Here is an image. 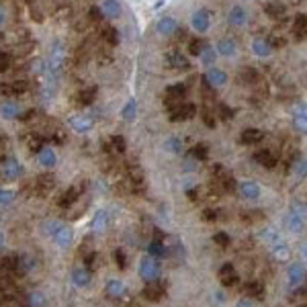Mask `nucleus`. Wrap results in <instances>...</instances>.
Returning <instances> with one entry per match:
<instances>
[{"label": "nucleus", "mask_w": 307, "mask_h": 307, "mask_svg": "<svg viewBox=\"0 0 307 307\" xmlns=\"http://www.w3.org/2000/svg\"><path fill=\"white\" fill-rule=\"evenodd\" d=\"M64 64H66V47H64L61 41H55L51 45L47 61H45V72L53 74V76H59L61 70H64Z\"/></svg>", "instance_id": "1"}, {"label": "nucleus", "mask_w": 307, "mask_h": 307, "mask_svg": "<svg viewBox=\"0 0 307 307\" xmlns=\"http://www.w3.org/2000/svg\"><path fill=\"white\" fill-rule=\"evenodd\" d=\"M139 276L149 283V281H158L160 279V264H158V258L154 256H143L141 262H139Z\"/></svg>", "instance_id": "2"}, {"label": "nucleus", "mask_w": 307, "mask_h": 307, "mask_svg": "<svg viewBox=\"0 0 307 307\" xmlns=\"http://www.w3.org/2000/svg\"><path fill=\"white\" fill-rule=\"evenodd\" d=\"M21 174H23V166L19 164L17 158L7 156V158L0 160V176H3L5 180H17Z\"/></svg>", "instance_id": "3"}, {"label": "nucleus", "mask_w": 307, "mask_h": 307, "mask_svg": "<svg viewBox=\"0 0 307 307\" xmlns=\"http://www.w3.org/2000/svg\"><path fill=\"white\" fill-rule=\"evenodd\" d=\"M68 125L76 133H88L92 127H95V117H92L90 113H78V115H72L68 119Z\"/></svg>", "instance_id": "4"}, {"label": "nucleus", "mask_w": 307, "mask_h": 307, "mask_svg": "<svg viewBox=\"0 0 307 307\" xmlns=\"http://www.w3.org/2000/svg\"><path fill=\"white\" fill-rule=\"evenodd\" d=\"M203 80H205V84H207L209 88L217 90V88H223V86L227 84V74H225L221 68H215V66H211V68H207V72H205Z\"/></svg>", "instance_id": "5"}, {"label": "nucleus", "mask_w": 307, "mask_h": 307, "mask_svg": "<svg viewBox=\"0 0 307 307\" xmlns=\"http://www.w3.org/2000/svg\"><path fill=\"white\" fill-rule=\"evenodd\" d=\"M29 90V84L25 80H13V82H3L0 84V95L7 97V99H15L21 97Z\"/></svg>", "instance_id": "6"}, {"label": "nucleus", "mask_w": 307, "mask_h": 307, "mask_svg": "<svg viewBox=\"0 0 307 307\" xmlns=\"http://www.w3.org/2000/svg\"><path fill=\"white\" fill-rule=\"evenodd\" d=\"M293 127L297 133L307 135V105L305 103H297L293 107Z\"/></svg>", "instance_id": "7"}, {"label": "nucleus", "mask_w": 307, "mask_h": 307, "mask_svg": "<svg viewBox=\"0 0 307 307\" xmlns=\"http://www.w3.org/2000/svg\"><path fill=\"white\" fill-rule=\"evenodd\" d=\"M53 189H55V176L53 174H39L35 184H33V191H35L37 197H47Z\"/></svg>", "instance_id": "8"}, {"label": "nucleus", "mask_w": 307, "mask_h": 307, "mask_svg": "<svg viewBox=\"0 0 307 307\" xmlns=\"http://www.w3.org/2000/svg\"><path fill=\"white\" fill-rule=\"evenodd\" d=\"M191 27L197 31V33H207L209 27H211V13L205 9H199L193 13L191 17Z\"/></svg>", "instance_id": "9"}, {"label": "nucleus", "mask_w": 307, "mask_h": 307, "mask_svg": "<svg viewBox=\"0 0 307 307\" xmlns=\"http://www.w3.org/2000/svg\"><path fill=\"white\" fill-rule=\"evenodd\" d=\"M164 59H166L168 68H172V70H189V68H191V61H189V57L184 55L182 51H178V49L168 51Z\"/></svg>", "instance_id": "10"}, {"label": "nucleus", "mask_w": 307, "mask_h": 307, "mask_svg": "<svg viewBox=\"0 0 307 307\" xmlns=\"http://www.w3.org/2000/svg\"><path fill=\"white\" fill-rule=\"evenodd\" d=\"M227 23H229L232 27H236V29H242V27L248 25V13H246L244 7L236 5V7H232L229 13H227Z\"/></svg>", "instance_id": "11"}, {"label": "nucleus", "mask_w": 307, "mask_h": 307, "mask_svg": "<svg viewBox=\"0 0 307 307\" xmlns=\"http://www.w3.org/2000/svg\"><path fill=\"white\" fill-rule=\"evenodd\" d=\"M195 105H191V103H178L174 109H170V121H187V119H191L193 115H195Z\"/></svg>", "instance_id": "12"}, {"label": "nucleus", "mask_w": 307, "mask_h": 307, "mask_svg": "<svg viewBox=\"0 0 307 307\" xmlns=\"http://www.w3.org/2000/svg\"><path fill=\"white\" fill-rule=\"evenodd\" d=\"M156 33L162 37H172L174 33H178V21L172 17H162L156 23Z\"/></svg>", "instance_id": "13"}, {"label": "nucleus", "mask_w": 307, "mask_h": 307, "mask_svg": "<svg viewBox=\"0 0 307 307\" xmlns=\"http://www.w3.org/2000/svg\"><path fill=\"white\" fill-rule=\"evenodd\" d=\"M37 162L43 166V168H53L55 164H57V154H55V149L51 147V145H43L39 151H37Z\"/></svg>", "instance_id": "14"}, {"label": "nucleus", "mask_w": 307, "mask_h": 307, "mask_svg": "<svg viewBox=\"0 0 307 307\" xmlns=\"http://www.w3.org/2000/svg\"><path fill=\"white\" fill-rule=\"evenodd\" d=\"M164 285L160 283V281H149V283H145V287H143V291H141V295L147 299V301H160L162 297H164Z\"/></svg>", "instance_id": "15"}, {"label": "nucleus", "mask_w": 307, "mask_h": 307, "mask_svg": "<svg viewBox=\"0 0 307 307\" xmlns=\"http://www.w3.org/2000/svg\"><path fill=\"white\" fill-rule=\"evenodd\" d=\"M99 11H101V15L105 19H117V17H121L123 7H121L119 0H103L101 7H99Z\"/></svg>", "instance_id": "16"}, {"label": "nucleus", "mask_w": 307, "mask_h": 307, "mask_svg": "<svg viewBox=\"0 0 307 307\" xmlns=\"http://www.w3.org/2000/svg\"><path fill=\"white\" fill-rule=\"evenodd\" d=\"M215 51H217V55H223V57H234L238 53V43L232 37H221L217 41V45H215Z\"/></svg>", "instance_id": "17"}, {"label": "nucleus", "mask_w": 307, "mask_h": 307, "mask_svg": "<svg viewBox=\"0 0 307 307\" xmlns=\"http://www.w3.org/2000/svg\"><path fill=\"white\" fill-rule=\"evenodd\" d=\"M252 53L256 55V57H270L272 55V45H270V41L268 39H264V37H254L252 39Z\"/></svg>", "instance_id": "18"}, {"label": "nucleus", "mask_w": 307, "mask_h": 307, "mask_svg": "<svg viewBox=\"0 0 307 307\" xmlns=\"http://www.w3.org/2000/svg\"><path fill=\"white\" fill-rule=\"evenodd\" d=\"M238 191H240V197H242V199H250V201H254V199L260 197V187H258L256 182H252V180H244L240 187H238Z\"/></svg>", "instance_id": "19"}, {"label": "nucleus", "mask_w": 307, "mask_h": 307, "mask_svg": "<svg viewBox=\"0 0 307 307\" xmlns=\"http://www.w3.org/2000/svg\"><path fill=\"white\" fill-rule=\"evenodd\" d=\"M53 240H55V244L59 246V248H68V246L74 242V232H72V227L61 225V227L55 232Z\"/></svg>", "instance_id": "20"}, {"label": "nucleus", "mask_w": 307, "mask_h": 307, "mask_svg": "<svg viewBox=\"0 0 307 307\" xmlns=\"http://www.w3.org/2000/svg\"><path fill=\"white\" fill-rule=\"evenodd\" d=\"M97 95H99V88L97 86H86V88H82L78 95H76V103L82 105V107L92 105V103H95V99H97Z\"/></svg>", "instance_id": "21"}, {"label": "nucleus", "mask_w": 307, "mask_h": 307, "mask_svg": "<svg viewBox=\"0 0 307 307\" xmlns=\"http://www.w3.org/2000/svg\"><path fill=\"white\" fill-rule=\"evenodd\" d=\"M0 115H3L5 119H9V121H13V119H21V107H19L15 101L7 99L3 105H0Z\"/></svg>", "instance_id": "22"}, {"label": "nucleus", "mask_w": 307, "mask_h": 307, "mask_svg": "<svg viewBox=\"0 0 307 307\" xmlns=\"http://www.w3.org/2000/svg\"><path fill=\"white\" fill-rule=\"evenodd\" d=\"M147 254L154 256V258H164V256H168V248L164 246V242H162L160 236L147 244Z\"/></svg>", "instance_id": "23"}, {"label": "nucleus", "mask_w": 307, "mask_h": 307, "mask_svg": "<svg viewBox=\"0 0 307 307\" xmlns=\"http://www.w3.org/2000/svg\"><path fill=\"white\" fill-rule=\"evenodd\" d=\"M72 283L76 285V287H88V283H90V270L86 268V266H78V268H74L72 270Z\"/></svg>", "instance_id": "24"}, {"label": "nucleus", "mask_w": 307, "mask_h": 307, "mask_svg": "<svg viewBox=\"0 0 307 307\" xmlns=\"http://www.w3.org/2000/svg\"><path fill=\"white\" fill-rule=\"evenodd\" d=\"M219 279H221V285H223V287H234V285L238 283L236 268H234L232 264L221 266V270H219Z\"/></svg>", "instance_id": "25"}, {"label": "nucleus", "mask_w": 307, "mask_h": 307, "mask_svg": "<svg viewBox=\"0 0 307 307\" xmlns=\"http://www.w3.org/2000/svg\"><path fill=\"white\" fill-rule=\"evenodd\" d=\"M285 227H287L291 234H301V232L305 229V223H303V219L299 217L297 213H289L287 217H285Z\"/></svg>", "instance_id": "26"}, {"label": "nucleus", "mask_w": 307, "mask_h": 307, "mask_svg": "<svg viewBox=\"0 0 307 307\" xmlns=\"http://www.w3.org/2000/svg\"><path fill=\"white\" fill-rule=\"evenodd\" d=\"M107 225H109V213L103 211V209L97 211V213H95V217H92V221H90V227L95 229V232H105Z\"/></svg>", "instance_id": "27"}, {"label": "nucleus", "mask_w": 307, "mask_h": 307, "mask_svg": "<svg viewBox=\"0 0 307 307\" xmlns=\"http://www.w3.org/2000/svg\"><path fill=\"white\" fill-rule=\"evenodd\" d=\"M254 162L260 164V166H264V168H274L276 158L272 156V151L262 149V151H256V154H254Z\"/></svg>", "instance_id": "28"}, {"label": "nucleus", "mask_w": 307, "mask_h": 307, "mask_svg": "<svg viewBox=\"0 0 307 307\" xmlns=\"http://www.w3.org/2000/svg\"><path fill=\"white\" fill-rule=\"evenodd\" d=\"M303 279H305V268L301 264H293L289 268V285L291 287H299L303 283Z\"/></svg>", "instance_id": "29"}, {"label": "nucleus", "mask_w": 307, "mask_h": 307, "mask_svg": "<svg viewBox=\"0 0 307 307\" xmlns=\"http://www.w3.org/2000/svg\"><path fill=\"white\" fill-rule=\"evenodd\" d=\"M78 197H80V189H78V187H70L64 195L59 197L57 205H59V207H70V205H74V203L78 201Z\"/></svg>", "instance_id": "30"}, {"label": "nucleus", "mask_w": 307, "mask_h": 307, "mask_svg": "<svg viewBox=\"0 0 307 307\" xmlns=\"http://www.w3.org/2000/svg\"><path fill=\"white\" fill-rule=\"evenodd\" d=\"M135 115H137V101L131 97L125 105H123V109H121V119L123 121H133Z\"/></svg>", "instance_id": "31"}, {"label": "nucleus", "mask_w": 307, "mask_h": 307, "mask_svg": "<svg viewBox=\"0 0 307 307\" xmlns=\"http://www.w3.org/2000/svg\"><path fill=\"white\" fill-rule=\"evenodd\" d=\"M107 295L113 297V299L123 297V295H125V285H123L121 281H117V279H111L107 283Z\"/></svg>", "instance_id": "32"}, {"label": "nucleus", "mask_w": 307, "mask_h": 307, "mask_svg": "<svg viewBox=\"0 0 307 307\" xmlns=\"http://www.w3.org/2000/svg\"><path fill=\"white\" fill-rule=\"evenodd\" d=\"M244 295L256 297V299H262V297H264V287H262V283H258V281L246 283V287H244Z\"/></svg>", "instance_id": "33"}, {"label": "nucleus", "mask_w": 307, "mask_h": 307, "mask_svg": "<svg viewBox=\"0 0 307 307\" xmlns=\"http://www.w3.org/2000/svg\"><path fill=\"white\" fill-rule=\"evenodd\" d=\"M262 137H264V133L260 131V129H246L244 133H242V143H248V145H254V143H258V141H262Z\"/></svg>", "instance_id": "34"}, {"label": "nucleus", "mask_w": 307, "mask_h": 307, "mask_svg": "<svg viewBox=\"0 0 307 307\" xmlns=\"http://www.w3.org/2000/svg\"><path fill=\"white\" fill-rule=\"evenodd\" d=\"M197 57H199V59L203 61L205 66H209V68H211V66L215 64V59H217V51H215V49H213L211 45H205V47L201 49V53H199Z\"/></svg>", "instance_id": "35"}, {"label": "nucleus", "mask_w": 307, "mask_h": 307, "mask_svg": "<svg viewBox=\"0 0 307 307\" xmlns=\"http://www.w3.org/2000/svg\"><path fill=\"white\" fill-rule=\"evenodd\" d=\"M264 13L272 19H279V17L285 15V7L279 3V0H270V3H266V7H264Z\"/></svg>", "instance_id": "36"}, {"label": "nucleus", "mask_w": 307, "mask_h": 307, "mask_svg": "<svg viewBox=\"0 0 307 307\" xmlns=\"http://www.w3.org/2000/svg\"><path fill=\"white\" fill-rule=\"evenodd\" d=\"M45 303H47V299L41 291H31L27 295V307H45Z\"/></svg>", "instance_id": "37"}, {"label": "nucleus", "mask_w": 307, "mask_h": 307, "mask_svg": "<svg viewBox=\"0 0 307 307\" xmlns=\"http://www.w3.org/2000/svg\"><path fill=\"white\" fill-rule=\"evenodd\" d=\"M293 33H295L299 39L307 35V17H305V15H299V17L295 19V23H293Z\"/></svg>", "instance_id": "38"}, {"label": "nucleus", "mask_w": 307, "mask_h": 307, "mask_svg": "<svg viewBox=\"0 0 307 307\" xmlns=\"http://www.w3.org/2000/svg\"><path fill=\"white\" fill-rule=\"evenodd\" d=\"M27 145H29L31 151L37 154V151L45 145V139H43V135H39V133H31V135L27 137Z\"/></svg>", "instance_id": "39"}, {"label": "nucleus", "mask_w": 307, "mask_h": 307, "mask_svg": "<svg viewBox=\"0 0 307 307\" xmlns=\"http://www.w3.org/2000/svg\"><path fill=\"white\" fill-rule=\"evenodd\" d=\"M207 156H209V147L205 143H197V145L191 147V158H195L197 162L207 160Z\"/></svg>", "instance_id": "40"}, {"label": "nucleus", "mask_w": 307, "mask_h": 307, "mask_svg": "<svg viewBox=\"0 0 307 307\" xmlns=\"http://www.w3.org/2000/svg\"><path fill=\"white\" fill-rule=\"evenodd\" d=\"M103 39L109 43V45H117L119 43V31L115 27H105L103 29Z\"/></svg>", "instance_id": "41"}, {"label": "nucleus", "mask_w": 307, "mask_h": 307, "mask_svg": "<svg viewBox=\"0 0 307 307\" xmlns=\"http://www.w3.org/2000/svg\"><path fill=\"white\" fill-rule=\"evenodd\" d=\"M61 225H64V223H61V221H57V219H47V221H43V234H47V236H55V232L61 227Z\"/></svg>", "instance_id": "42"}, {"label": "nucleus", "mask_w": 307, "mask_h": 307, "mask_svg": "<svg viewBox=\"0 0 307 307\" xmlns=\"http://www.w3.org/2000/svg\"><path fill=\"white\" fill-rule=\"evenodd\" d=\"M164 149L166 151H172V154H180L182 151V141L178 137H168L164 141Z\"/></svg>", "instance_id": "43"}, {"label": "nucleus", "mask_w": 307, "mask_h": 307, "mask_svg": "<svg viewBox=\"0 0 307 307\" xmlns=\"http://www.w3.org/2000/svg\"><path fill=\"white\" fill-rule=\"evenodd\" d=\"M109 143H111V149H115L117 154H123V151H125V147H127L125 137H123V135H113Z\"/></svg>", "instance_id": "44"}, {"label": "nucleus", "mask_w": 307, "mask_h": 307, "mask_svg": "<svg viewBox=\"0 0 307 307\" xmlns=\"http://www.w3.org/2000/svg\"><path fill=\"white\" fill-rule=\"evenodd\" d=\"M13 66V53L0 51V72H9Z\"/></svg>", "instance_id": "45"}, {"label": "nucleus", "mask_w": 307, "mask_h": 307, "mask_svg": "<svg viewBox=\"0 0 307 307\" xmlns=\"http://www.w3.org/2000/svg\"><path fill=\"white\" fill-rule=\"evenodd\" d=\"M293 174L295 176H307V160L305 158H299L293 162Z\"/></svg>", "instance_id": "46"}, {"label": "nucleus", "mask_w": 307, "mask_h": 307, "mask_svg": "<svg viewBox=\"0 0 307 307\" xmlns=\"http://www.w3.org/2000/svg\"><path fill=\"white\" fill-rule=\"evenodd\" d=\"M15 201V193L13 191H7V189H0V207H7Z\"/></svg>", "instance_id": "47"}, {"label": "nucleus", "mask_w": 307, "mask_h": 307, "mask_svg": "<svg viewBox=\"0 0 307 307\" xmlns=\"http://www.w3.org/2000/svg\"><path fill=\"white\" fill-rule=\"evenodd\" d=\"M205 45H207L205 41H201V39H193V41L189 43V51H191V55H199L201 49H203Z\"/></svg>", "instance_id": "48"}, {"label": "nucleus", "mask_w": 307, "mask_h": 307, "mask_svg": "<svg viewBox=\"0 0 307 307\" xmlns=\"http://www.w3.org/2000/svg\"><path fill=\"white\" fill-rule=\"evenodd\" d=\"M213 242L217 244V246H223V248H225V246H229V236L223 234V232H217V234L213 236Z\"/></svg>", "instance_id": "49"}, {"label": "nucleus", "mask_w": 307, "mask_h": 307, "mask_svg": "<svg viewBox=\"0 0 307 307\" xmlns=\"http://www.w3.org/2000/svg\"><path fill=\"white\" fill-rule=\"evenodd\" d=\"M97 260H99L97 252H90V254L84 256V266H86L88 270H90V268H95V266H97Z\"/></svg>", "instance_id": "50"}, {"label": "nucleus", "mask_w": 307, "mask_h": 307, "mask_svg": "<svg viewBox=\"0 0 307 307\" xmlns=\"http://www.w3.org/2000/svg\"><path fill=\"white\" fill-rule=\"evenodd\" d=\"M240 80H246L248 84H252V82H256V72L250 70V68H248V70H244V72L240 74ZM246 82H244V84H246Z\"/></svg>", "instance_id": "51"}, {"label": "nucleus", "mask_w": 307, "mask_h": 307, "mask_svg": "<svg viewBox=\"0 0 307 307\" xmlns=\"http://www.w3.org/2000/svg\"><path fill=\"white\" fill-rule=\"evenodd\" d=\"M293 213H297L299 217H307V203H293Z\"/></svg>", "instance_id": "52"}, {"label": "nucleus", "mask_w": 307, "mask_h": 307, "mask_svg": "<svg viewBox=\"0 0 307 307\" xmlns=\"http://www.w3.org/2000/svg\"><path fill=\"white\" fill-rule=\"evenodd\" d=\"M115 260H117V266L119 268H125L127 266V258L123 254V250H115Z\"/></svg>", "instance_id": "53"}, {"label": "nucleus", "mask_w": 307, "mask_h": 307, "mask_svg": "<svg viewBox=\"0 0 307 307\" xmlns=\"http://www.w3.org/2000/svg\"><path fill=\"white\" fill-rule=\"evenodd\" d=\"M274 256L279 258V260H289V256H291V254H289V250L285 248V246H279V248L274 250Z\"/></svg>", "instance_id": "54"}, {"label": "nucleus", "mask_w": 307, "mask_h": 307, "mask_svg": "<svg viewBox=\"0 0 307 307\" xmlns=\"http://www.w3.org/2000/svg\"><path fill=\"white\" fill-rule=\"evenodd\" d=\"M236 307H256V305H254V301H250V299L244 297V299H240V301L236 303Z\"/></svg>", "instance_id": "55"}, {"label": "nucleus", "mask_w": 307, "mask_h": 307, "mask_svg": "<svg viewBox=\"0 0 307 307\" xmlns=\"http://www.w3.org/2000/svg\"><path fill=\"white\" fill-rule=\"evenodd\" d=\"M219 111H221V117H223V119H229L232 113H234L232 109H227V105H219Z\"/></svg>", "instance_id": "56"}, {"label": "nucleus", "mask_w": 307, "mask_h": 307, "mask_svg": "<svg viewBox=\"0 0 307 307\" xmlns=\"http://www.w3.org/2000/svg\"><path fill=\"white\" fill-rule=\"evenodd\" d=\"M203 217H205L207 221H215V219H217V215H215V211H205Z\"/></svg>", "instance_id": "57"}, {"label": "nucleus", "mask_w": 307, "mask_h": 307, "mask_svg": "<svg viewBox=\"0 0 307 307\" xmlns=\"http://www.w3.org/2000/svg\"><path fill=\"white\" fill-rule=\"evenodd\" d=\"M193 168H197V164H195V158H193V160L189 158L187 162H184V170H193Z\"/></svg>", "instance_id": "58"}, {"label": "nucleus", "mask_w": 307, "mask_h": 307, "mask_svg": "<svg viewBox=\"0 0 307 307\" xmlns=\"http://www.w3.org/2000/svg\"><path fill=\"white\" fill-rule=\"evenodd\" d=\"M5 21H7V15H5V9H0V27L5 25Z\"/></svg>", "instance_id": "59"}, {"label": "nucleus", "mask_w": 307, "mask_h": 307, "mask_svg": "<svg viewBox=\"0 0 307 307\" xmlns=\"http://www.w3.org/2000/svg\"><path fill=\"white\" fill-rule=\"evenodd\" d=\"M3 246H5V234L0 232V248H3Z\"/></svg>", "instance_id": "60"}]
</instances>
